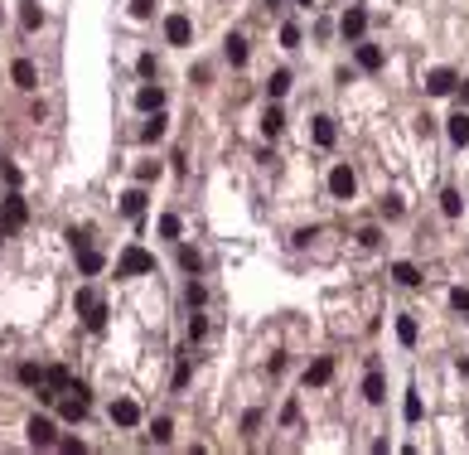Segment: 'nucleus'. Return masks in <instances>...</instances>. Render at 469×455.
I'll use <instances>...</instances> for the list:
<instances>
[{"instance_id": "1", "label": "nucleus", "mask_w": 469, "mask_h": 455, "mask_svg": "<svg viewBox=\"0 0 469 455\" xmlns=\"http://www.w3.org/2000/svg\"><path fill=\"white\" fill-rule=\"evenodd\" d=\"M150 271H155V257L145 247H126L116 257V276H150Z\"/></svg>"}, {"instance_id": "2", "label": "nucleus", "mask_w": 469, "mask_h": 455, "mask_svg": "<svg viewBox=\"0 0 469 455\" xmlns=\"http://www.w3.org/2000/svg\"><path fill=\"white\" fill-rule=\"evenodd\" d=\"M78 315H83L88 330H102V325H106V305H102V296H97L93 286H78Z\"/></svg>"}, {"instance_id": "3", "label": "nucleus", "mask_w": 469, "mask_h": 455, "mask_svg": "<svg viewBox=\"0 0 469 455\" xmlns=\"http://www.w3.org/2000/svg\"><path fill=\"white\" fill-rule=\"evenodd\" d=\"M329 194H334V199H344V204L358 194V179H353V170H349V165H334V170H329Z\"/></svg>"}, {"instance_id": "4", "label": "nucleus", "mask_w": 469, "mask_h": 455, "mask_svg": "<svg viewBox=\"0 0 469 455\" xmlns=\"http://www.w3.org/2000/svg\"><path fill=\"white\" fill-rule=\"evenodd\" d=\"M29 446H39V451H49V446H58V426L49 422V417H29Z\"/></svg>"}, {"instance_id": "5", "label": "nucleus", "mask_w": 469, "mask_h": 455, "mask_svg": "<svg viewBox=\"0 0 469 455\" xmlns=\"http://www.w3.org/2000/svg\"><path fill=\"white\" fill-rule=\"evenodd\" d=\"M363 29H368V10H363V5H349V10H344V19H339V34L358 44V39H363Z\"/></svg>"}, {"instance_id": "6", "label": "nucleus", "mask_w": 469, "mask_h": 455, "mask_svg": "<svg viewBox=\"0 0 469 455\" xmlns=\"http://www.w3.org/2000/svg\"><path fill=\"white\" fill-rule=\"evenodd\" d=\"M165 39L184 49L189 39H193V19H189V15H180V10H175V15H165Z\"/></svg>"}, {"instance_id": "7", "label": "nucleus", "mask_w": 469, "mask_h": 455, "mask_svg": "<svg viewBox=\"0 0 469 455\" xmlns=\"http://www.w3.org/2000/svg\"><path fill=\"white\" fill-rule=\"evenodd\" d=\"M455 88H460V78H455L450 68H431V73H426V93H431V97H450Z\"/></svg>"}, {"instance_id": "8", "label": "nucleus", "mask_w": 469, "mask_h": 455, "mask_svg": "<svg viewBox=\"0 0 469 455\" xmlns=\"http://www.w3.org/2000/svg\"><path fill=\"white\" fill-rule=\"evenodd\" d=\"M10 78H15V88H24V93H34V88H39V73H34V63H29V58H15V63H10Z\"/></svg>"}, {"instance_id": "9", "label": "nucleus", "mask_w": 469, "mask_h": 455, "mask_svg": "<svg viewBox=\"0 0 469 455\" xmlns=\"http://www.w3.org/2000/svg\"><path fill=\"white\" fill-rule=\"evenodd\" d=\"M111 422H116V426H141V407H136L131 397H116V402H111Z\"/></svg>"}, {"instance_id": "10", "label": "nucleus", "mask_w": 469, "mask_h": 455, "mask_svg": "<svg viewBox=\"0 0 469 455\" xmlns=\"http://www.w3.org/2000/svg\"><path fill=\"white\" fill-rule=\"evenodd\" d=\"M334 378V358H315L310 368H305V388H324Z\"/></svg>"}, {"instance_id": "11", "label": "nucleus", "mask_w": 469, "mask_h": 455, "mask_svg": "<svg viewBox=\"0 0 469 455\" xmlns=\"http://www.w3.org/2000/svg\"><path fill=\"white\" fill-rule=\"evenodd\" d=\"M223 58H228L232 68H242V63H247V39H242V34H228V39H223Z\"/></svg>"}, {"instance_id": "12", "label": "nucleus", "mask_w": 469, "mask_h": 455, "mask_svg": "<svg viewBox=\"0 0 469 455\" xmlns=\"http://www.w3.org/2000/svg\"><path fill=\"white\" fill-rule=\"evenodd\" d=\"M136 107H141V112H160V107H165V88L145 83V88L136 93Z\"/></svg>"}, {"instance_id": "13", "label": "nucleus", "mask_w": 469, "mask_h": 455, "mask_svg": "<svg viewBox=\"0 0 469 455\" xmlns=\"http://www.w3.org/2000/svg\"><path fill=\"white\" fill-rule=\"evenodd\" d=\"M339 141V126H334V116H315V145L319 150H329Z\"/></svg>"}, {"instance_id": "14", "label": "nucleus", "mask_w": 469, "mask_h": 455, "mask_svg": "<svg viewBox=\"0 0 469 455\" xmlns=\"http://www.w3.org/2000/svg\"><path fill=\"white\" fill-rule=\"evenodd\" d=\"M0 209H5V223H10V228H19L24 218H29V209H24V199H19V194H5V199H0Z\"/></svg>"}, {"instance_id": "15", "label": "nucleus", "mask_w": 469, "mask_h": 455, "mask_svg": "<svg viewBox=\"0 0 469 455\" xmlns=\"http://www.w3.org/2000/svg\"><path fill=\"white\" fill-rule=\"evenodd\" d=\"M358 68H363V73H377V68H382V49H377V44H363V39H358Z\"/></svg>"}, {"instance_id": "16", "label": "nucleus", "mask_w": 469, "mask_h": 455, "mask_svg": "<svg viewBox=\"0 0 469 455\" xmlns=\"http://www.w3.org/2000/svg\"><path fill=\"white\" fill-rule=\"evenodd\" d=\"M121 214H126V218H141V214H145V189H126V194H121Z\"/></svg>"}, {"instance_id": "17", "label": "nucleus", "mask_w": 469, "mask_h": 455, "mask_svg": "<svg viewBox=\"0 0 469 455\" xmlns=\"http://www.w3.org/2000/svg\"><path fill=\"white\" fill-rule=\"evenodd\" d=\"M285 93H290V73H285V68H276V73L267 78V97H271V102H281Z\"/></svg>"}, {"instance_id": "18", "label": "nucleus", "mask_w": 469, "mask_h": 455, "mask_svg": "<svg viewBox=\"0 0 469 455\" xmlns=\"http://www.w3.org/2000/svg\"><path fill=\"white\" fill-rule=\"evenodd\" d=\"M363 397H368V402H382V397H387V383H382L377 368H368V378H363Z\"/></svg>"}, {"instance_id": "19", "label": "nucleus", "mask_w": 469, "mask_h": 455, "mask_svg": "<svg viewBox=\"0 0 469 455\" xmlns=\"http://www.w3.org/2000/svg\"><path fill=\"white\" fill-rule=\"evenodd\" d=\"M262 131H267V136H281L285 131V112L281 107H267V112H262Z\"/></svg>"}, {"instance_id": "20", "label": "nucleus", "mask_w": 469, "mask_h": 455, "mask_svg": "<svg viewBox=\"0 0 469 455\" xmlns=\"http://www.w3.org/2000/svg\"><path fill=\"white\" fill-rule=\"evenodd\" d=\"M78 271H83V276H97V271H102V252L83 247V252H78Z\"/></svg>"}, {"instance_id": "21", "label": "nucleus", "mask_w": 469, "mask_h": 455, "mask_svg": "<svg viewBox=\"0 0 469 455\" xmlns=\"http://www.w3.org/2000/svg\"><path fill=\"white\" fill-rule=\"evenodd\" d=\"M460 209H465L460 189H445V194H440V214H445V218H460Z\"/></svg>"}, {"instance_id": "22", "label": "nucleus", "mask_w": 469, "mask_h": 455, "mask_svg": "<svg viewBox=\"0 0 469 455\" xmlns=\"http://www.w3.org/2000/svg\"><path fill=\"white\" fill-rule=\"evenodd\" d=\"M450 141H455V145H469V116L465 112L450 116Z\"/></svg>"}, {"instance_id": "23", "label": "nucleus", "mask_w": 469, "mask_h": 455, "mask_svg": "<svg viewBox=\"0 0 469 455\" xmlns=\"http://www.w3.org/2000/svg\"><path fill=\"white\" fill-rule=\"evenodd\" d=\"M392 276H397L402 286H421V271H416L411 262H397V266H392Z\"/></svg>"}, {"instance_id": "24", "label": "nucleus", "mask_w": 469, "mask_h": 455, "mask_svg": "<svg viewBox=\"0 0 469 455\" xmlns=\"http://www.w3.org/2000/svg\"><path fill=\"white\" fill-rule=\"evenodd\" d=\"M165 131H170V121H165V112H155L150 121H145V131H141V136H145V141H160Z\"/></svg>"}, {"instance_id": "25", "label": "nucleus", "mask_w": 469, "mask_h": 455, "mask_svg": "<svg viewBox=\"0 0 469 455\" xmlns=\"http://www.w3.org/2000/svg\"><path fill=\"white\" fill-rule=\"evenodd\" d=\"M19 24H24V29H39V24H44V10H39V5L29 0V5L19 10Z\"/></svg>"}, {"instance_id": "26", "label": "nucleus", "mask_w": 469, "mask_h": 455, "mask_svg": "<svg viewBox=\"0 0 469 455\" xmlns=\"http://www.w3.org/2000/svg\"><path fill=\"white\" fill-rule=\"evenodd\" d=\"M397 340L406 344V349L416 344V320H411V315H402V320H397Z\"/></svg>"}, {"instance_id": "27", "label": "nucleus", "mask_w": 469, "mask_h": 455, "mask_svg": "<svg viewBox=\"0 0 469 455\" xmlns=\"http://www.w3.org/2000/svg\"><path fill=\"white\" fill-rule=\"evenodd\" d=\"M170 436H175V422H170V417H160V422H155V431H150V441H160V446H165Z\"/></svg>"}, {"instance_id": "28", "label": "nucleus", "mask_w": 469, "mask_h": 455, "mask_svg": "<svg viewBox=\"0 0 469 455\" xmlns=\"http://www.w3.org/2000/svg\"><path fill=\"white\" fill-rule=\"evenodd\" d=\"M180 266H184V271H198V266H203V257H198L193 247H180Z\"/></svg>"}, {"instance_id": "29", "label": "nucleus", "mask_w": 469, "mask_h": 455, "mask_svg": "<svg viewBox=\"0 0 469 455\" xmlns=\"http://www.w3.org/2000/svg\"><path fill=\"white\" fill-rule=\"evenodd\" d=\"M19 383H44V368L39 363H19Z\"/></svg>"}, {"instance_id": "30", "label": "nucleus", "mask_w": 469, "mask_h": 455, "mask_svg": "<svg viewBox=\"0 0 469 455\" xmlns=\"http://www.w3.org/2000/svg\"><path fill=\"white\" fill-rule=\"evenodd\" d=\"M402 412H406V422H421V397L406 392V407H402Z\"/></svg>"}, {"instance_id": "31", "label": "nucleus", "mask_w": 469, "mask_h": 455, "mask_svg": "<svg viewBox=\"0 0 469 455\" xmlns=\"http://www.w3.org/2000/svg\"><path fill=\"white\" fill-rule=\"evenodd\" d=\"M131 15H136V19H150V15H155V0H131Z\"/></svg>"}, {"instance_id": "32", "label": "nucleus", "mask_w": 469, "mask_h": 455, "mask_svg": "<svg viewBox=\"0 0 469 455\" xmlns=\"http://www.w3.org/2000/svg\"><path fill=\"white\" fill-rule=\"evenodd\" d=\"M160 237H180V218H175V214L160 218Z\"/></svg>"}, {"instance_id": "33", "label": "nucleus", "mask_w": 469, "mask_h": 455, "mask_svg": "<svg viewBox=\"0 0 469 455\" xmlns=\"http://www.w3.org/2000/svg\"><path fill=\"white\" fill-rule=\"evenodd\" d=\"M136 68H141V78H155V68H160V63H155V54H141V63H136Z\"/></svg>"}, {"instance_id": "34", "label": "nucleus", "mask_w": 469, "mask_h": 455, "mask_svg": "<svg viewBox=\"0 0 469 455\" xmlns=\"http://www.w3.org/2000/svg\"><path fill=\"white\" fill-rule=\"evenodd\" d=\"M155 175H160V165H155V160H145V165H141V170H136V179H141V184H150V179H155Z\"/></svg>"}, {"instance_id": "35", "label": "nucleus", "mask_w": 469, "mask_h": 455, "mask_svg": "<svg viewBox=\"0 0 469 455\" xmlns=\"http://www.w3.org/2000/svg\"><path fill=\"white\" fill-rule=\"evenodd\" d=\"M281 44H285V49H295V44H300V29H295V24H281Z\"/></svg>"}, {"instance_id": "36", "label": "nucleus", "mask_w": 469, "mask_h": 455, "mask_svg": "<svg viewBox=\"0 0 469 455\" xmlns=\"http://www.w3.org/2000/svg\"><path fill=\"white\" fill-rule=\"evenodd\" d=\"M450 305H455V310H469V291H465V286L450 291Z\"/></svg>"}, {"instance_id": "37", "label": "nucleus", "mask_w": 469, "mask_h": 455, "mask_svg": "<svg viewBox=\"0 0 469 455\" xmlns=\"http://www.w3.org/2000/svg\"><path fill=\"white\" fill-rule=\"evenodd\" d=\"M203 330H208L203 315H189V340H203Z\"/></svg>"}, {"instance_id": "38", "label": "nucleus", "mask_w": 469, "mask_h": 455, "mask_svg": "<svg viewBox=\"0 0 469 455\" xmlns=\"http://www.w3.org/2000/svg\"><path fill=\"white\" fill-rule=\"evenodd\" d=\"M358 242H363V247H377V242H382V232H377V228H363V232H358Z\"/></svg>"}, {"instance_id": "39", "label": "nucleus", "mask_w": 469, "mask_h": 455, "mask_svg": "<svg viewBox=\"0 0 469 455\" xmlns=\"http://www.w3.org/2000/svg\"><path fill=\"white\" fill-rule=\"evenodd\" d=\"M295 417H300V402H285V412H281V422H285V426H295Z\"/></svg>"}, {"instance_id": "40", "label": "nucleus", "mask_w": 469, "mask_h": 455, "mask_svg": "<svg viewBox=\"0 0 469 455\" xmlns=\"http://www.w3.org/2000/svg\"><path fill=\"white\" fill-rule=\"evenodd\" d=\"M5 232H10V223H5V214H0V242H5Z\"/></svg>"}, {"instance_id": "41", "label": "nucleus", "mask_w": 469, "mask_h": 455, "mask_svg": "<svg viewBox=\"0 0 469 455\" xmlns=\"http://www.w3.org/2000/svg\"><path fill=\"white\" fill-rule=\"evenodd\" d=\"M465 102H469V78H465Z\"/></svg>"}, {"instance_id": "42", "label": "nucleus", "mask_w": 469, "mask_h": 455, "mask_svg": "<svg viewBox=\"0 0 469 455\" xmlns=\"http://www.w3.org/2000/svg\"><path fill=\"white\" fill-rule=\"evenodd\" d=\"M295 5H315V0H295Z\"/></svg>"}]
</instances>
